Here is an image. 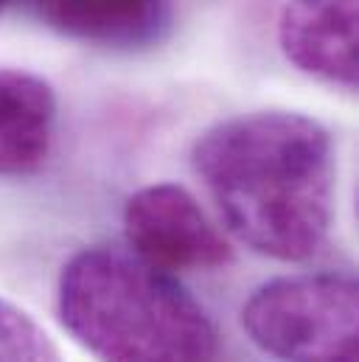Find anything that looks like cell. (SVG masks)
Segmentation results:
<instances>
[{"mask_svg":"<svg viewBox=\"0 0 359 362\" xmlns=\"http://www.w3.org/2000/svg\"><path fill=\"white\" fill-rule=\"evenodd\" d=\"M191 166L228 230L278 262L312 259L331 228L334 146L329 129L300 112L261 110L205 129Z\"/></svg>","mask_w":359,"mask_h":362,"instance_id":"6da1fadb","label":"cell"},{"mask_svg":"<svg viewBox=\"0 0 359 362\" xmlns=\"http://www.w3.org/2000/svg\"><path fill=\"white\" fill-rule=\"evenodd\" d=\"M62 329L101 362H213L216 329L199 300L129 247L93 245L57 284Z\"/></svg>","mask_w":359,"mask_h":362,"instance_id":"7a4b0ae2","label":"cell"},{"mask_svg":"<svg viewBox=\"0 0 359 362\" xmlns=\"http://www.w3.org/2000/svg\"><path fill=\"white\" fill-rule=\"evenodd\" d=\"M242 326L278 360L359 362L357 281L337 272L272 278L242 306Z\"/></svg>","mask_w":359,"mask_h":362,"instance_id":"3957f363","label":"cell"},{"mask_svg":"<svg viewBox=\"0 0 359 362\" xmlns=\"http://www.w3.org/2000/svg\"><path fill=\"white\" fill-rule=\"evenodd\" d=\"M124 236L135 256L166 272L222 270L233 262L222 230L177 182L138 188L124 205Z\"/></svg>","mask_w":359,"mask_h":362,"instance_id":"277c9868","label":"cell"},{"mask_svg":"<svg viewBox=\"0 0 359 362\" xmlns=\"http://www.w3.org/2000/svg\"><path fill=\"white\" fill-rule=\"evenodd\" d=\"M281 54L306 76L357 88V0H286L278 17Z\"/></svg>","mask_w":359,"mask_h":362,"instance_id":"5b68a950","label":"cell"},{"mask_svg":"<svg viewBox=\"0 0 359 362\" xmlns=\"http://www.w3.org/2000/svg\"><path fill=\"white\" fill-rule=\"evenodd\" d=\"M175 0H37L57 34L98 48H143L166 31Z\"/></svg>","mask_w":359,"mask_h":362,"instance_id":"8992f818","label":"cell"},{"mask_svg":"<svg viewBox=\"0 0 359 362\" xmlns=\"http://www.w3.org/2000/svg\"><path fill=\"white\" fill-rule=\"evenodd\" d=\"M57 93L28 74L0 71V177H23L37 172L54 144Z\"/></svg>","mask_w":359,"mask_h":362,"instance_id":"52a82bcc","label":"cell"},{"mask_svg":"<svg viewBox=\"0 0 359 362\" xmlns=\"http://www.w3.org/2000/svg\"><path fill=\"white\" fill-rule=\"evenodd\" d=\"M0 362H62L45 329L20 306L0 298Z\"/></svg>","mask_w":359,"mask_h":362,"instance_id":"ba28073f","label":"cell"},{"mask_svg":"<svg viewBox=\"0 0 359 362\" xmlns=\"http://www.w3.org/2000/svg\"><path fill=\"white\" fill-rule=\"evenodd\" d=\"M8 3H11V0H0V11H3V8L8 6Z\"/></svg>","mask_w":359,"mask_h":362,"instance_id":"9c48e42d","label":"cell"}]
</instances>
